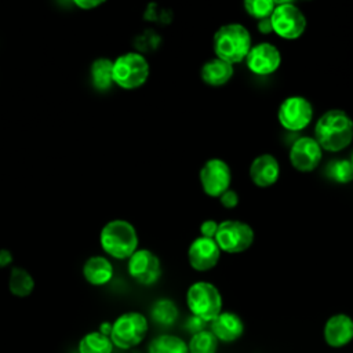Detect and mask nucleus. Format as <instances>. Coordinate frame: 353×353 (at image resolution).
Returning <instances> with one entry per match:
<instances>
[{"label":"nucleus","mask_w":353,"mask_h":353,"mask_svg":"<svg viewBox=\"0 0 353 353\" xmlns=\"http://www.w3.org/2000/svg\"><path fill=\"white\" fill-rule=\"evenodd\" d=\"M314 139L323 150L341 152L353 139V120L342 109H330L316 123Z\"/></svg>","instance_id":"f257e3e1"},{"label":"nucleus","mask_w":353,"mask_h":353,"mask_svg":"<svg viewBox=\"0 0 353 353\" xmlns=\"http://www.w3.org/2000/svg\"><path fill=\"white\" fill-rule=\"evenodd\" d=\"M212 46L216 58L233 65L244 61L250 52L251 34L241 23H226L214 33Z\"/></svg>","instance_id":"f03ea898"},{"label":"nucleus","mask_w":353,"mask_h":353,"mask_svg":"<svg viewBox=\"0 0 353 353\" xmlns=\"http://www.w3.org/2000/svg\"><path fill=\"white\" fill-rule=\"evenodd\" d=\"M99 243L112 258L128 259L138 250V234L128 221L112 219L101 229Z\"/></svg>","instance_id":"7ed1b4c3"},{"label":"nucleus","mask_w":353,"mask_h":353,"mask_svg":"<svg viewBox=\"0 0 353 353\" xmlns=\"http://www.w3.org/2000/svg\"><path fill=\"white\" fill-rule=\"evenodd\" d=\"M149 331V323L145 314L141 312H125L121 313L116 320L112 323L109 338L113 346L128 350L139 343L146 338Z\"/></svg>","instance_id":"20e7f679"},{"label":"nucleus","mask_w":353,"mask_h":353,"mask_svg":"<svg viewBox=\"0 0 353 353\" xmlns=\"http://www.w3.org/2000/svg\"><path fill=\"white\" fill-rule=\"evenodd\" d=\"M186 305L194 319L212 321L222 312V295L208 281H196L186 291Z\"/></svg>","instance_id":"39448f33"},{"label":"nucleus","mask_w":353,"mask_h":353,"mask_svg":"<svg viewBox=\"0 0 353 353\" xmlns=\"http://www.w3.org/2000/svg\"><path fill=\"white\" fill-rule=\"evenodd\" d=\"M149 73V62L141 52H124L113 61V83L124 90H135L143 85Z\"/></svg>","instance_id":"423d86ee"},{"label":"nucleus","mask_w":353,"mask_h":353,"mask_svg":"<svg viewBox=\"0 0 353 353\" xmlns=\"http://www.w3.org/2000/svg\"><path fill=\"white\" fill-rule=\"evenodd\" d=\"M272 30L285 39L294 40L303 34L306 29V17L291 1H277L270 15Z\"/></svg>","instance_id":"0eeeda50"},{"label":"nucleus","mask_w":353,"mask_h":353,"mask_svg":"<svg viewBox=\"0 0 353 353\" xmlns=\"http://www.w3.org/2000/svg\"><path fill=\"white\" fill-rule=\"evenodd\" d=\"M214 240L221 251L239 254L248 250L254 243V230L245 222L237 219H226L218 225Z\"/></svg>","instance_id":"6e6552de"},{"label":"nucleus","mask_w":353,"mask_h":353,"mask_svg":"<svg viewBox=\"0 0 353 353\" xmlns=\"http://www.w3.org/2000/svg\"><path fill=\"white\" fill-rule=\"evenodd\" d=\"M279 123L288 131H301L309 125L313 119L312 103L301 95L285 98L277 110Z\"/></svg>","instance_id":"1a4fd4ad"},{"label":"nucleus","mask_w":353,"mask_h":353,"mask_svg":"<svg viewBox=\"0 0 353 353\" xmlns=\"http://www.w3.org/2000/svg\"><path fill=\"white\" fill-rule=\"evenodd\" d=\"M200 183L205 194L219 197L225 193L232 182V172L222 159H210L200 168Z\"/></svg>","instance_id":"9d476101"},{"label":"nucleus","mask_w":353,"mask_h":353,"mask_svg":"<svg viewBox=\"0 0 353 353\" xmlns=\"http://www.w3.org/2000/svg\"><path fill=\"white\" fill-rule=\"evenodd\" d=\"M128 274L142 285H152L154 284L160 274L161 266L160 261L150 250L141 248L137 250L130 258L127 263Z\"/></svg>","instance_id":"9b49d317"},{"label":"nucleus","mask_w":353,"mask_h":353,"mask_svg":"<svg viewBox=\"0 0 353 353\" xmlns=\"http://www.w3.org/2000/svg\"><path fill=\"white\" fill-rule=\"evenodd\" d=\"M244 61L254 74L268 76L279 69L281 54L276 46L265 41L252 46Z\"/></svg>","instance_id":"f8f14e48"},{"label":"nucleus","mask_w":353,"mask_h":353,"mask_svg":"<svg viewBox=\"0 0 353 353\" xmlns=\"http://www.w3.org/2000/svg\"><path fill=\"white\" fill-rule=\"evenodd\" d=\"M323 157V149L312 137L296 139L290 149V161L292 167L302 172H310L319 167Z\"/></svg>","instance_id":"ddd939ff"},{"label":"nucleus","mask_w":353,"mask_h":353,"mask_svg":"<svg viewBox=\"0 0 353 353\" xmlns=\"http://www.w3.org/2000/svg\"><path fill=\"white\" fill-rule=\"evenodd\" d=\"M221 256V250L214 239L197 237L192 241L188 250L190 266L197 272H207L216 266Z\"/></svg>","instance_id":"4468645a"},{"label":"nucleus","mask_w":353,"mask_h":353,"mask_svg":"<svg viewBox=\"0 0 353 353\" xmlns=\"http://www.w3.org/2000/svg\"><path fill=\"white\" fill-rule=\"evenodd\" d=\"M323 338L332 349L347 346L353 341V319L346 313L330 316L323 327Z\"/></svg>","instance_id":"2eb2a0df"},{"label":"nucleus","mask_w":353,"mask_h":353,"mask_svg":"<svg viewBox=\"0 0 353 353\" xmlns=\"http://www.w3.org/2000/svg\"><path fill=\"white\" fill-rule=\"evenodd\" d=\"M210 331L215 335L218 342L232 343L241 338L244 323L237 313L222 310L212 321H210Z\"/></svg>","instance_id":"dca6fc26"},{"label":"nucleus","mask_w":353,"mask_h":353,"mask_svg":"<svg viewBox=\"0 0 353 353\" xmlns=\"http://www.w3.org/2000/svg\"><path fill=\"white\" fill-rule=\"evenodd\" d=\"M280 165L273 154L263 153L256 156L250 165V178L258 188H269L277 182Z\"/></svg>","instance_id":"f3484780"},{"label":"nucleus","mask_w":353,"mask_h":353,"mask_svg":"<svg viewBox=\"0 0 353 353\" xmlns=\"http://www.w3.org/2000/svg\"><path fill=\"white\" fill-rule=\"evenodd\" d=\"M83 277L91 285H105L113 277V265L102 255L90 256L83 265Z\"/></svg>","instance_id":"a211bd4d"},{"label":"nucleus","mask_w":353,"mask_h":353,"mask_svg":"<svg viewBox=\"0 0 353 353\" xmlns=\"http://www.w3.org/2000/svg\"><path fill=\"white\" fill-rule=\"evenodd\" d=\"M233 65L222 61L219 58H214L207 61L200 69L201 80L212 87H219L226 84L233 76Z\"/></svg>","instance_id":"6ab92c4d"},{"label":"nucleus","mask_w":353,"mask_h":353,"mask_svg":"<svg viewBox=\"0 0 353 353\" xmlns=\"http://www.w3.org/2000/svg\"><path fill=\"white\" fill-rule=\"evenodd\" d=\"M91 73V81L92 85L98 91H106L109 90L113 83V61L105 57L97 58L90 68Z\"/></svg>","instance_id":"aec40b11"},{"label":"nucleus","mask_w":353,"mask_h":353,"mask_svg":"<svg viewBox=\"0 0 353 353\" xmlns=\"http://www.w3.org/2000/svg\"><path fill=\"white\" fill-rule=\"evenodd\" d=\"M148 353H189L188 342L174 334H160L149 342Z\"/></svg>","instance_id":"412c9836"},{"label":"nucleus","mask_w":353,"mask_h":353,"mask_svg":"<svg viewBox=\"0 0 353 353\" xmlns=\"http://www.w3.org/2000/svg\"><path fill=\"white\" fill-rule=\"evenodd\" d=\"M8 290L14 296H29L34 290V279L26 269L15 266L10 272Z\"/></svg>","instance_id":"4be33fe9"},{"label":"nucleus","mask_w":353,"mask_h":353,"mask_svg":"<svg viewBox=\"0 0 353 353\" xmlns=\"http://www.w3.org/2000/svg\"><path fill=\"white\" fill-rule=\"evenodd\" d=\"M113 347L109 335L101 331H91L80 339L77 350L79 353H112Z\"/></svg>","instance_id":"5701e85b"},{"label":"nucleus","mask_w":353,"mask_h":353,"mask_svg":"<svg viewBox=\"0 0 353 353\" xmlns=\"http://www.w3.org/2000/svg\"><path fill=\"white\" fill-rule=\"evenodd\" d=\"M218 346L219 342L210 330L194 332L188 342L189 353H216Z\"/></svg>","instance_id":"b1692460"},{"label":"nucleus","mask_w":353,"mask_h":353,"mask_svg":"<svg viewBox=\"0 0 353 353\" xmlns=\"http://www.w3.org/2000/svg\"><path fill=\"white\" fill-rule=\"evenodd\" d=\"M176 316H178V309L175 303L170 299H159L157 302H154L152 307V317L159 324L170 325L175 321Z\"/></svg>","instance_id":"393cba45"},{"label":"nucleus","mask_w":353,"mask_h":353,"mask_svg":"<svg viewBox=\"0 0 353 353\" xmlns=\"http://www.w3.org/2000/svg\"><path fill=\"white\" fill-rule=\"evenodd\" d=\"M274 7H276V1H272V0H245L244 1V8L247 14H250L252 18L258 21L270 18Z\"/></svg>","instance_id":"a878e982"},{"label":"nucleus","mask_w":353,"mask_h":353,"mask_svg":"<svg viewBox=\"0 0 353 353\" xmlns=\"http://www.w3.org/2000/svg\"><path fill=\"white\" fill-rule=\"evenodd\" d=\"M328 175L339 183H347L353 179V167L350 160H336L330 164Z\"/></svg>","instance_id":"bb28decb"},{"label":"nucleus","mask_w":353,"mask_h":353,"mask_svg":"<svg viewBox=\"0 0 353 353\" xmlns=\"http://www.w3.org/2000/svg\"><path fill=\"white\" fill-rule=\"evenodd\" d=\"M219 201L225 208H234L239 204V194L234 190L228 189L219 196Z\"/></svg>","instance_id":"cd10ccee"},{"label":"nucleus","mask_w":353,"mask_h":353,"mask_svg":"<svg viewBox=\"0 0 353 353\" xmlns=\"http://www.w3.org/2000/svg\"><path fill=\"white\" fill-rule=\"evenodd\" d=\"M218 225L214 219H207L204 221L201 225H200V232H201V236L203 237H207V239H214L215 234H216V230H218Z\"/></svg>","instance_id":"c85d7f7f"},{"label":"nucleus","mask_w":353,"mask_h":353,"mask_svg":"<svg viewBox=\"0 0 353 353\" xmlns=\"http://www.w3.org/2000/svg\"><path fill=\"white\" fill-rule=\"evenodd\" d=\"M12 252L7 248H0V268H7L12 263Z\"/></svg>","instance_id":"c756f323"},{"label":"nucleus","mask_w":353,"mask_h":353,"mask_svg":"<svg viewBox=\"0 0 353 353\" xmlns=\"http://www.w3.org/2000/svg\"><path fill=\"white\" fill-rule=\"evenodd\" d=\"M74 6H77L79 8H83V10H91V8H95L98 6H101L103 1H99V0H76L73 1Z\"/></svg>","instance_id":"7c9ffc66"},{"label":"nucleus","mask_w":353,"mask_h":353,"mask_svg":"<svg viewBox=\"0 0 353 353\" xmlns=\"http://www.w3.org/2000/svg\"><path fill=\"white\" fill-rule=\"evenodd\" d=\"M258 30H259L261 33H263V34H268V33L273 32V30H272L270 18H265V19H261V21L258 22Z\"/></svg>","instance_id":"2f4dec72"},{"label":"nucleus","mask_w":353,"mask_h":353,"mask_svg":"<svg viewBox=\"0 0 353 353\" xmlns=\"http://www.w3.org/2000/svg\"><path fill=\"white\" fill-rule=\"evenodd\" d=\"M350 163H352V167H353V153H352V159H350Z\"/></svg>","instance_id":"473e14b6"}]
</instances>
